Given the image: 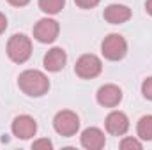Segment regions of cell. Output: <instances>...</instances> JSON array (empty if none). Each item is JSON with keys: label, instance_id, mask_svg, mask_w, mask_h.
Segmentation results:
<instances>
[{"label": "cell", "instance_id": "cell-9", "mask_svg": "<svg viewBox=\"0 0 152 150\" xmlns=\"http://www.w3.org/2000/svg\"><path fill=\"white\" fill-rule=\"evenodd\" d=\"M106 143L104 133L97 127H88L81 133V147L87 150H101Z\"/></svg>", "mask_w": 152, "mask_h": 150}, {"label": "cell", "instance_id": "cell-11", "mask_svg": "<svg viewBox=\"0 0 152 150\" xmlns=\"http://www.w3.org/2000/svg\"><path fill=\"white\" fill-rule=\"evenodd\" d=\"M66 62H67V55L62 48H51L44 55V67L50 73H58L60 69H64Z\"/></svg>", "mask_w": 152, "mask_h": 150}, {"label": "cell", "instance_id": "cell-6", "mask_svg": "<svg viewBox=\"0 0 152 150\" xmlns=\"http://www.w3.org/2000/svg\"><path fill=\"white\" fill-rule=\"evenodd\" d=\"M58 30H60V27H58V23L55 20L42 18L34 27V37L37 39L39 42L48 44V42H53L55 39L58 37Z\"/></svg>", "mask_w": 152, "mask_h": 150}, {"label": "cell", "instance_id": "cell-5", "mask_svg": "<svg viewBox=\"0 0 152 150\" xmlns=\"http://www.w3.org/2000/svg\"><path fill=\"white\" fill-rule=\"evenodd\" d=\"M101 69H103V64H101L99 57H96L92 53L81 55L76 60V66H75V73L80 78H83V79H90V78L99 76L101 74Z\"/></svg>", "mask_w": 152, "mask_h": 150}, {"label": "cell", "instance_id": "cell-19", "mask_svg": "<svg viewBox=\"0 0 152 150\" xmlns=\"http://www.w3.org/2000/svg\"><path fill=\"white\" fill-rule=\"evenodd\" d=\"M5 28H7V18L4 12H0V34H4Z\"/></svg>", "mask_w": 152, "mask_h": 150}, {"label": "cell", "instance_id": "cell-16", "mask_svg": "<svg viewBox=\"0 0 152 150\" xmlns=\"http://www.w3.org/2000/svg\"><path fill=\"white\" fill-rule=\"evenodd\" d=\"M142 94H143L145 99L152 101V76L151 78H147V79L142 83Z\"/></svg>", "mask_w": 152, "mask_h": 150}, {"label": "cell", "instance_id": "cell-17", "mask_svg": "<svg viewBox=\"0 0 152 150\" xmlns=\"http://www.w3.org/2000/svg\"><path fill=\"white\" fill-rule=\"evenodd\" d=\"M76 5L78 7H81V9H92V7H96L101 0H75Z\"/></svg>", "mask_w": 152, "mask_h": 150}, {"label": "cell", "instance_id": "cell-13", "mask_svg": "<svg viewBox=\"0 0 152 150\" xmlns=\"http://www.w3.org/2000/svg\"><path fill=\"white\" fill-rule=\"evenodd\" d=\"M138 136L142 140H147V141H152V115H145L138 120Z\"/></svg>", "mask_w": 152, "mask_h": 150}, {"label": "cell", "instance_id": "cell-4", "mask_svg": "<svg viewBox=\"0 0 152 150\" xmlns=\"http://www.w3.org/2000/svg\"><path fill=\"white\" fill-rule=\"evenodd\" d=\"M101 51H103L104 58H108V60H113V62L120 60L127 53V42L120 34H110L101 42Z\"/></svg>", "mask_w": 152, "mask_h": 150}, {"label": "cell", "instance_id": "cell-14", "mask_svg": "<svg viewBox=\"0 0 152 150\" xmlns=\"http://www.w3.org/2000/svg\"><path fill=\"white\" fill-rule=\"evenodd\" d=\"M66 0H39V9L46 14H57L64 9Z\"/></svg>", "mask_w": 152, "mask_h": 150}, {"label": "cell", "instance_id": "cell-7", "mask_svg": "<svg viewBox=\"0 0 152 150\" xmlns=\"http://www.w3.org/2000/svg\"><path fill=\"white\" fill-rule=\"evenodd\" d=\"M11 129H12V134L16 138H20V140H30L36 134V131H37V124H36V120L32 117L20 115V117H16L12 120Z\"/></svg>", "mask_w": 152, "mask_h": 150}, {"label": "cell", "instance_id": "cell-21", "mask_svg": "<svg viewBox=\"0 0 152 150\" xmlns=\"http://www.w3.org/2000/svg\"><path fill=\"white\" fill-rule=\"evenodd\" d=\"M145 9H147V12L152 16V0H147L145 2Z\"/></svg>", "mask_w": 152, "mask_h": 150}, {"label": "cell", "instance_id": "cell-8", "mask_svg": "<svg viewBox=\"0 0 152 150\" xmlns=\"http://www.w3.org/2000/svg\"><path fill=\"white\" fill-rule=\"evenodd\" d=\"M96 99L101 106L104 108H115L120 101H122V90L117 87V85H103L97 94H96Z\"/></svg>", "mask_w": 152, "mask_h": 150}, {"label": "cell", "instance_id": "cell-2", "mask_svg": "<svg viewBox=\"0 0 152 150\" xmlns=\"http://www.w3.org/2000/svg\"><path fill=\"white\" fill-rule=\"evenodd\" d=\"M7 55L12 62L23 64L30 58L32 55V42L30 39L23 34H14L7 42Z\"/></svg>", "mask_w": 152, "mask_h": 150}, {"label": "cell", "instance_id": "cell-20", "mask_svg": "<svg viewBox=\"0 0 152 150\" xmlns=\"http://www.w3.org/2000/svg\"><path fill=\"white\" fill-rule=\"evenodd\" d=\"M11 5H14V7H23V5H27L30 0H7Z\"/></svg>", "mask_w": 152, "mask_h": 150}, {"label": "cell", "instance_id": "cell-15", "mask_svg": "<svg viewBox=\"0 0 152 150\" xmlns=\"http://www.w3.org/2000/svg\"><path fill=\"white\" fill-rule=\"evenodd\" d=\"M120 149H122V150H127V149L140 150V149H142V143H140L138 140H134V138H124V140L120 141Z\"/></svg>", "mask_w": 152, "mask_h": 150}, {"label": "cell", "instance_id": "cell-12", "mask_svg": "<svg viewBox=\"0 0 152 150\" xmlns=\"http://www.w3.org/2000/svg\"><path fill=\"white\" fill-rule=\"evenodd\" d=\"M104 20L112 25H120V23H126L129 18H131V9L126 7V5H118V4H112L104 9L103 12Z\"/></svg>", "mask_w": 152, "mask_h": 150}, {"label": "cell", "instance_id": "cell-1", "mask_svg": "<svg viewBox=\"0 0 152 150\" xmlns=\"http://www.w3.org/2000/svg\"><path fill=\"white\" fill-rule=\"evenodd\" d=\"M18 87L21 88L23 94L30 95V97H41L48 92L50 88V79L48 76L41 71L36 69H28V71H23L20 78H18Z\"/></svg>", "mask_w": 152, "mask_h": 150}, {"label": "cell", "instance_id": "cell-18", "mask_svg": "<svg viewBox=\"0 0 152 150\" xmlns=\"http://www.w3.org/2000/svg\"><path fill=\"white\" fill-rule=\"evenodd\" d=\"M53 145H51V141L50 140H39V141H34L32 143V149H51Z\"/></svg>", "mask_w": 152, "mask_h": 150}, {"label": "cell", "instance_id": "cell-3", "mask_svg": "<svg viewBox=\"0 0 152 150\" xmlns=\"http://www.w3.org/2000/svg\"><path fill=\"white\" fill-rule=\"evenodd\" d=\"M53 127L60 136H75L80 129V118L75 111L69 110H62L55 115L53 118Z\"/></svg>", "mask_w": 152, "mask_h": 150}, {"label": "cell", "instance_id": "cell-10", "mask_svg": "<svg viewBox=\"0 0 152 150\" xmlns=\"http://www.w3.org/2000/svg\"><path fill=\"white\" fill-rule=\"evenodd\" d=\"M104 124H106V131L113 136H122L129 129V120H127L126 113L122 111H112L106 117Z\"/></svg>", "mask_w": 152, "mask_h": 150}]
</instances>
